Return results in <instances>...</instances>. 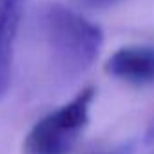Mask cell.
Segmentation results:
<instances>
[{
	"mask_svg": "<svg viewBox=\"0 0 154 154\" xmlns=\"http://www.w3.org/2000/svg\"><path fill=\"white\" fill-rule=\"evenodd\" d=\"M116 2H120V0H84V4H87L91 8H107Z\"/></svg>",
	"mask_w": 154,
	"mask_h": 154,
	"instance_id": "cell-5",
	"label": "cell"
},
{
	"mask_svg": "<svg viewBox=\"0 0 154 154\" xmlns=\"http://www.w3.org/2000/svg\"><path fill=\"white\" fill-rule=\"evenodd\" d=\"M111 76L127 84L145 85L154 82V47L152 45H127L120 47L105 63Z\"/></svg>",
	"mask_w": 154,
	"mask_h": 154,
	"instance_id": "cell-3",
	"label": "cell"
},
{
	"mask_svg": "<svg viewBox=\"0 0 154 154\" xmlns=\"http://www.w3.org/2000/svg\"><path fill=\"white\" fill-rule=\"evenodd\" d=\"M96 91L87 87L69 103L45 114L33 125L24 140L26 154H67L89 123L91 105Z\"/></svg>",
	"mask_w": 154,
	"mask_h": 154,
	"instance_id": "cell-2",
	"label": "cell"
},
{
	"mask_svg": "<svg viewBox=\"0 0 154 154\" xmlns=\"http://www.w3.org/2000/svg\"><path fill=\"white\" fill-rule=\"evenodd\" d=\"M36 29L63 80H74L98 58L103 45L100 26L62 4L47 2L35 11Z\"/></svg>",
	"mask_w": 154,
	"mask_h": 154,
	"instance_id": "cell-1",
	"label": "cell"
},
{
	"mask_svg": "<svg viewBox=\"0 0 154 154\" xmlns=\"http://www.w3.org/2000/svg\"><path fill=\"white\" fill-rule=\"evenodd\" d=\"M26 4L27 0H0V102L11 84L15 42Z\"/></svg>",
	"mask_w": 154,
	"mask_h": 154,
	"instance_id": "cell-4",
	"label": "cell"
}]
</instances>
